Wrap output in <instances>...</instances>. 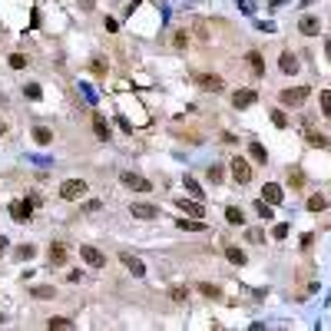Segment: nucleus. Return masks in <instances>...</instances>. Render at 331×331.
Here are the masks:
<instances>
[{
    "mask_svg": "<svg viewBox=\"0 0 331 331\" xmlns=\"http://www.w3.org/2000/svg\"><path fill=\"white\" fill-rule=\"evenodd\" d=\"M278 99H282V106H301L305 99H308V86H295V89H282L278 93Z\"/></svg>",
    "mask_w": 331,
    "mask_h": 331,
    "instance_id": "nucleus-1",
    "label": "nucleus"
},
{
    "mask_svg": "<svg viewBox=\"0 0 331 331\" xmlns=\"http://www.w3.org/2000/svg\"><path fill=\"white\" fill-rule=\"evenodd\" d=\"M83 192H86V182H83V179H66L63 186H60V199H66V202L80 199Z\"/></svg>",
    "mask_w": 331,
    "mask_h": 331,
    "instance_id": "nucleus-2",
    "label": "nucleus"
},
{
    "mask_svg": "<svg viewBox=\"0 0 331 331\" xmlns=\"http://www.w3.org/2000/svg\"><path fill=\"white\" fill-rule=\"evenodd\" d=\"M80 258H83L89 268H103V265H106V255L99 252V248H93V245H80Z\"/></svg>",
    "mask_w": 331,
    "mask_h": 331,
    "instance_id": "nucleus-3",
    "label": "nucleus"
},
{
    "mask_svg": "<svg viewBox=\"0 0 331 331\" xmlns=\"http://www.w3.org/2000/svg\"><path fill=\"white\" fill-rule=\"evenodd\" d=\"M123 186L132 189V192H149V189H153V182H149V179H143V176H136V172H126V176H123Z\"/></svg>",
    "mask_w": 331,
    "mask_h": 331,
    "instance_id": "nucleus-4",
    "label": "nucleus"
},
{
    "mask_svg": "<svg viewBox=\"0 0 331 331\" xmlns=\"http://www.w3.org/2000/svg\"><path fill=\"white\" fill-rule=\"evenodd\" d=\"M232 176H235V182H242V186H245V182L252 179V169H248V163L235 156V159H232Z\"/></svg>",
    "mask_w": 331,
    "mask_h": 331,
    "instance_id": "nucleus-5",
    "label": "nucleus"
},
{
    "mask_svg": "<svg viewBox=\"0 0 331 331\" xmlns=\"http://www.w3.org/2000/svg\"><path fill=\"white\" fill-rule=\"evenodd\" d=\"M255 99H258V93H255V89H239V93L232 96V106H235V110H245V106H252Z\"/></svg>",
    "mask_w": 331,
    "mask_h": 331,
    "instance_id": "nucleus-6",
    "label": "nucleus"
},
{
    "mask_svg": "<svg viewBox=\"0 0 331 331\" xmlns=\"http://www.w3.org/2000/svg\"><path fill=\"white\" fill-rule=\"evenodd\" d=\"M120 258H123V265H126V268H129V272H132V275H136V278H143V275H146V265L139 262V258H136V255H129V252H123Z\"/></svg>",
    "mask_w": 331,
    "mask_h": 331,
    "instance_id": "nucleus-7",
    "label": "nucleus"
},
{
    "mask_svg": "<svg viewBox=\"0 0 331 331\" xmlns=\"http://www.w3.org/2000/svg\"><path fill=\"white\" fill-rule=\"evenodd\" d=\"M30 212H33V202H10V215L17 222H27L30 219Z\"/></svg>",
    "mask_w": 331,
    "mask_h": 331,
    "instance_id": "nucleus-8",
    "label": "nucleus"
},
{
    "mask_svg": "<svg viewBox=\"0 0 331 331\" xmlns=\"http://www.w3.org/2000/svg\"><path fill=\"white\" fill-rule=\"evenodd\" d=\"M129 212L136 215V219H156V215H159V209H156V206H149V202H136Z\"/></svg>",
    "mask_w": 331,
    "mask_h": 331,
    "instance_id": "nucleus-9",
    "label": "nucleus"
},
{
    "mask_svg": "<svg viewBox=\"0 0 331 331\" xmlns=\"http://www.w3.org/2000/svg\"><path fill=\"white\" fill-rule=\"evenodd\" d=\"M66 258H70V255H66V245L63 242L50 245V265H66Z\"/></svg>",
    "mask_w": 331,
    "mask_h": 331,
    "instance_id": "nucleus-10",
    "label": "nucleus"
},
{
    "mask_svg": "<svg viewBox=\"0 0 331 331\" xmlns=\"http://www.w3.org/2000/svg\"><path fill=\"white\" fill-rule=\"evenodd\" d=\"M278 66H282V73L291 77V73H298V56L295 53H282L278 56Z\"/></svg>",
    "mask_w": 331,
    "mask_h": 331,
    "instance_id": "nucleus-11",
    "label": "nucleus"
},
{
    "mask_svg": "<svg viewBox=\"0 0 331 331\" xmlns=\"http://www.w3.org/2000/svg\"><path fill=\"white\" fill-rule=\"evenodd\" d=\"M262 199H265V202H282V186H275V182H265Z\"/></svg>",
    "mask_w": 331,
    "mask_h": 331,
    "instance_id": "nucleus-12",
    "label": "nucleus"
},
{
    "mask_svg": "<svg viewBox=\"0 0 331 331\" xmlns=\"http://www.w3.org/2000/svg\"><path fill=\"white\" fill-rule=\"evenodd\" d=\"M245 60H248V66H252L255 77H265V60H262V53H255V50H252V53L245 56Z\"/></svg>",
    "mask_w": 331,
    "mask_h": 331,
    "instance_id": "nucleus-13",
    "label": "nucleus"
},
{
    "mask_svg": "<svg viewBox=\"0 0 331 331\" xmlns=\"http://www.w3.org/2000/svg\"><path fill=\"white\" fill-rule=\"evenodd\" d=\"M176 229H186V232H206L209 225H206L202 219H196V222H192V219H179V222H176Z\"/></svg>",
    "mask_w": 331,
    "mask_h": 331,
    "instance_id": "nucleus-14",
    "label": "nucleus"
},
{
    "mask_svg": "<svg viewBox=\"0 0 331 331\" xmlns=\"http://www.w3.org/2000/svg\"><path fill=\"white\" fill-rule=\"evenodd\" d=\"M179 206H182L189 215H196V219H206V206H202V199H196V202H179Z\"/></svg>",
    "mask_w": 331,
    "mask_h": 331,
    "instance_id": "nucleus-15",
    "label": "nucleus"
},
{
    "mask_svg": "<svg viewBox=\"0 0 331 331\" xmlns=\"http://www.w3.org/2000/svg\"><path fill=\"white\" fill-rule=\"evenodd\" d=\"M93 132H96L99 139H110V123L103 120L99 113H96V116H93Z\"/></svg>",
    "mask_w": 331,
    "mask_h": 331,
    "instance_id": "nucleus-16",
    "label": "nucleus"
},
{
    "mask_svg": "<svg viewBox=\"0 0 331 331\" xmlns=\"http://www.w3.org/2000/svg\"><path fill=\"white\" fill-rule=\"evenodd\" d=\"M33 139H37L40 146H50L53 143V132L46 129V126H33Z\"/></svg>",
    "mask_w": 331,
    "mask_h": 331,
    "instance_id": "nucleus-17",
    "label": "nucleus"
},
{
    "mask_svg": "<svg viewBox=\"0 0 331 331\" xmlns=\"http://www.w3.org/2000/svg\"><path fill=\"white\" fill-rule=\"evenodd\" d=\"M225 258H229L232 265H245V252H242V248H235V245L225 248Z\"/></svg>",
    "mask_w": 331,
    "mask_h": 331,
    "instance_id": "nucleus-18",
    "label": "nucleus"
},
{
    "mask_svg": "<svg viewBox=\"0 0 331 331\" xmlns=\"http://www.w3.org/2000/svg\"><path fill=\"white\" fill-rule=\"evenodd\" d=\"M199 83H202L206 89H222V77H212V73H202Z\"/></svg>",
    "mask_w": 331,
    "mask_h": 331,
    "instance_id": "nucleus-19",
    "label": "nucleus"
},
{
    "mask_svg": "<svg viewBox=\"0 0 331 331\" xmlns=\"http://www.w3.org/2000/svg\"><path fill=\"white\" fill-rule=\"evenodd\" d=\"M298 30H301V33H308V37H311V33H318V20H315V17H301Z\"/></svg>",
    "mask_w": 331,
    "mask_h": 331,
    "instance_id": "nucleus-20",
    "label": "nucleus"
},
{
    "mask_svg": "<svg viewBox=\"0 0 331 331\" xmlns=\"http://www.w3.org/2000/svg\"><path fill=\"white\" fill-rule=\"evenodd\" d=\"M248 156H252L255 163H265V159H268V153H265L262 143H252V146H248Z\"/></svg>",
    "mask_w": 331,
    "mask_h": 331,
    "instance_id": "nucleus-21",
    "label": "nucleus"
},
{
    "mask_svg": "<svg viewBox=\"0 0 331 331\" xmlns=\"http://www.w3.org/2000/svg\"><path fill=\"white\" fill-rule=\"evenodd\" d=\"M225 219H229L232 225H242V222H245V215H242V209H235V206H229V209H225Z\"/></svg>",
    "mask_w": 331,
    "mask_h": 331,
    "instance_id": "nucleus-22",
    "label": "nucleus"
},
{
    "mask_svg": "<svg viewBox=\"0 0 331 331\" xmlns=\"http://www.w3.org/2000/svg\"><path fill=\"white\" fill-rule=\"evenodd\" d=\"M308 209H311V212H325V209H328V202H325L321 196H311V199H308Z\"/></svg>",
    "mask_w": 331,
    "mask_h": 331,
    "instance_id": "nucleus-23",
    "label": "nucleus"
},
{
    "mask_svg": "<svg viewBox=\"0 0 331 331\" xmlns=\"http://www.w3.org/2000/svg\"><path fill=\"white\" fill-rule=\"evenodd\" d=\"M318 99H321V110H325V116L331 120V89H325V93H318Z\"/></svg>",
    "mask_w": 331,
    "mask_h": 331,
    "instance_id": "nucleus-24",
    "label": "nucleus"
},
{
    "mask_svg": "<svg viewBox=\"0 0 331 331\" xmlns=\"http://www.w3.org/2000/svg\"><path fill=\"white\" fill-rule=\"evenodd\" d=\"M30 295H33V298H53V288H50V285H37Z\"/></svg>",
    "mask_w": 331,
    "mask_h": 331,
    "instance_id": "nucleus-25",
    "label": "nucleus"
},
{
    "mask_svg": "<svg viewBox=\"0 0 331 331\" xmlns=\"http://www.w3.org/2000/svg\"><path fill=\"white\" fill-rule=\"evenodd\" d=\"M23 93H27V99H40V96H43V89H40V83H30V86L23 89Z\"/></svg>",
    "mask_w": 331,
    "mask_h": 331,
    "instance_id": "nucleus-26",
    "label": "nucleus"
},
{
    "mask_svg": "<svg viewBox=\"0 0 331 331\" xmlns=\"http://www.w3.org/2000/svg\"><path fill=\"white\" fill-rule=\"evenodd\" d=\"M33 255H37V248H33V245H20V248H17V258H23V262H27V258H33Z\"/></svg>",
    "mask_w": 331,
    "mask_h": 331,
    "instance_id": "nucleus-27",
    "label": "nucleus"
},
{
    "mask_svg": "<svg viewBox=\"0 0 331 331\" xmlns=\"http://www.w3.org/2000/svg\"><path fill=\"white\" fill-rule=\"evenodd\" d=\"M186 189H189V192H192L196 199H202V186H199L196 179H189V176H186Z\"/></svg>",
    "mask_w": 331,
    "mask_h": 331,
    "instance_id": "nucleus-28",
    "label": "nucleus"
},
{
    "mask_svg": "<svg viewBox=\"0 0 331 331\" xmlns=\"http://www.w3.org/2000/svg\"><path fill=\"white\" fill-rule=\"evenodd\" d=\"M288 229H291L288 222H278L275 229H272V235H275V239H285V235H288Z\"/></svg>",
    "mask_w": 331,
    "mask_h": 331,
    "instance_id": "nucleus-29",
    "label": "nucleus"
},
{
    "mask_svg": "<svg viewBox=\"0 0 331 331\" xmlns=\"http://www.w3.org/2000/svg\"><path fill=\"white\" fill-rule=\"evenodd\" d=\"M10 66H13V70H23V66H27V56H23V53H13L10 56Z\"/></svg>",
    "mask_w": 331,
    "mask_h": 331,
    "instance_id": "nucleus-30",
    "label": "nucleus"
},
{
    "mask_svg": "<svg viewBox=\"0 0 331 331\" xmlns=\"http://www.w3.org/2000/svg\"><path fill=\"white\" fill-rule=\"evenodd\" d=\"M272 123H275V126H288V116L282 110H275V113H272Z\"/></svg>",
    "mask_w": 331,
    "mask_h": 331,
    "instance_id": "nucleus-31",
    "label": "nucleus"
},
{
    "mask_svg": "<svg viewBox=\"0 0 331 331\" xmlns=\"http://www.w3.org/2000/svg\"><path fill=\"white\" fill-rule=\"evenodd\" d=\"M70 325H73L70 318H50V328H70Z\"/></svg>",
    "mask_w": 331,
    "mask_h": 331,
    "instance_id": "nucleus-32",
    "label": "nucleus"
},
{
    "mask_svg": "<svg viewBox=\"0 0 331 331\" xmlns=\"http://www.w3.org/2000/svg\"><path fill=\"white\" fill-rule=\"evenodd\" d=\"M209 179L212 182H222V166H209Z\"/></svg>",
    "mask_w": 331,
    "mask_h": 331,
    "instance_id": "nucleus-33",
    "label": "nucleus"
},
{
    "mask_svg": "<svg viewBox=\"0 0 331 331\" xmlns=\"http://www.w3.org/2000/svg\"><path fill=\"white\" fill-rule=\"evenodd\" d=\"M93 73H96V77H103V73H106V63H103L99 56H96V60H93Z\"/></svg>",
    "mask_w": 331,
    "mask_h": 331,
    "instance_id": "nucleus-34",
    "label": "nucleus"
},
{
    "mask_svg": "<svg viewBox=\"0 0 331 331\" xmlns=\"http://www.w3.org/2000/svg\"><path fill=\"white\" fill-rule=\"evenodd\" d=\"M202 295H209V298H219L222 291H219V288H215V285H202Z\"/></svg>",
    "mask_w": 331,
    "mask_h": 331,
    "instance_id": "nucleus-35",
    "label": "nucleus"
},
{
    "mask_svg": "<svg viewBox=\"0 0 331 331\" xmlns=\"http://www.w3.org/2000/svg\"><path fill=\"white\" fill-rule=\"evenodd\" d=\"M255 209H258V215H265V219H272V209L265 206V199H262V202H258V206H255Z\"/></svg>",
    "mask_w": 331,
    "mask_h": 331,
    "instance_id": "nucleus-36",
    "label": "nucleus"
},
{
    "mask_svg": "<svg viewBox=\"0 0 331 331\" xmlns=\"http://www.w3.org/2000/svg\"><path fill=\"white\" fill-rule=\"evenodd\" d=\"M116 123H120V126H123V132H132V123H126V120H123V116H116Z\"/></svg>",
    "mask_w": 331,
    "mask_h": 331,
    "instance_id": "nucleus-37",
    "label": "nucleus"
},
{
    "mask_svg": "<svg viewBox=\"0 0 331 331\" xmlns=\"http://www.w3.org/2000/svg\"><path fill=\"white\" fill-rule=\"evenodd\" d=\"M80 7H86L89 10V7H96V0H80Z\"/></svg>",
    "mask_w": 331,
    "mask_h": 331,
    "instance_id": "nucleus-38",
    "label": "nucleus"
},
{
    "mask_svg": "<svg viewBox=\"0 0 331 331\" xmlns=\"http://www.w3.org/2000/svg\"><path fill=\"white\" fill-rule=\"evenodd\" d=\"M7 252V239H3V235H0V255Z\"/></svg>",
    "mask_w": 331,
    "mask_h": 331,
    "instance_id": "nucleus-39",
    "label": "nucleus"
},
{
    "mask_svg": "<svg viewBox=\"0 0 331 331\" xmlns=\"http://www.w3.org/2000/svg\"><path fill=\"white\" fill-rule=\"evenodd\" d=\"M328 60H331V43H328Z\"/></svg>",
    "mask_w": 331,
    "mask_h": 331,
    "instance_id": "nucleus-40",
    "label": "nucleus"
}]
</instances>
